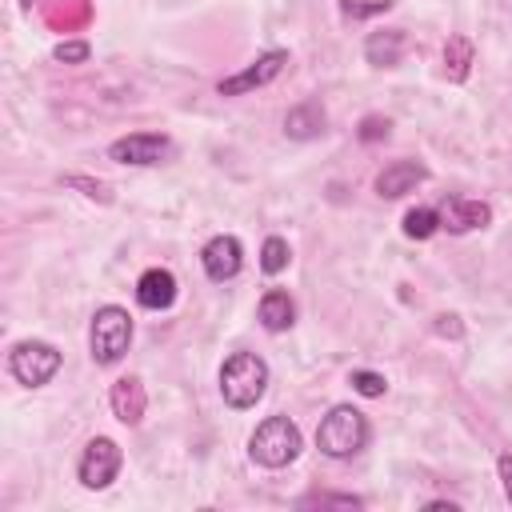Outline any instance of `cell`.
<instances>
[{
	"label": "cell",
	"instance_id": "cell-22",
	"mask_svg": "<svg viewBox=\"0 0 512 512\" xmlns=\"http://www.w3.org/2000/svg\"><path fill=\"white\" fill-rule=\"evenodd\" d=\"M360 508V496H324V492H312L300 500V508Z\"/></svg>",
	"mask_w": 512,
	"mask_h": 512
},
{
	"label": "cell",
	"instance_id": "cell-21",
	"mask_svg": "<svg viewBox=\"0 0 512 512\" xmlns=\"http://www.w3.org/2000/svg\"><path fill=\"white\" fill-rule=\"evenodd\" d=\"M52 56H56L60 64H84V60L92 56V48H88V40H64V44L52 48Z\"/></svg>",
	"mask_w": 512,
	"mask_h": 512
},
{
	"label": "cell",
	"instance_id": "cell-23",
	"mask_svg": "<svg viewBox=\"0 0 512 512\" xmlns=\"http://www.w3.org/2000/svg\"><path fill=\"white\" fill-rule=\"evenodd\" d=\"M388 128H392V124H388L384 116H364V120H360V132H356V136H360L364 144H372V140H384V136H388Z\"/></svg>",
	"mask_w": 512,
	"mask_h": 512
},
{
	"label": "cell",
	"instance_id": "cell-10",
	"mask_svg": "<svg viewBox=\"0 0 512 512\" xmlns=\"http://www.w3.org/2000/svg\"><path fill=\"white\" fill-rule=\"evenodd\" d=\"M440 212V228L448 232H472V228H484L492 220V208L484 200H468V196H444V204L436 208Z\"/></svg>",
	"mask_w": 512,
	"mask_h": 512
},
{
	"label": "cell",
	"instance_id": "cell-4",
	"mask_svg": "<svg viewBox=\"0 0 512 512\" xmlns=\"http://www.w3.org/2000/svg\"><path fill=\"white\" fill-rule=\"evenodd\" d=\"M128 344H132V316H128L120 304H104V308H96V316H92V332H88L92 360L108 368V364L124 360Z\"/></svg>",
	"mask_w": 512,
	"mask_h": 512
},
{
	"label": "cell",
	"instance_id": "cell-12",
	"mask_svg": "<svg viewBox=\"0 0 512 512\" xmlns=\"http://www.w3.org/2000/svg\"><path fill=\"white\" fill-rule=\"evenodd\" d=\"M176 300V276L168 268H148L140 280H136V304L148 308V312H164L172 308Z\"/></svg>",
	"mask_w": 512,
	"mask_h": 512
},
{
	"label": "cell",
	"instance_id": "cell-26",
	"mask_svg": "<svg viewBox=\"0 0 512 512\" xmlns=\"http://www.w3.org/2000/svg\"><path fill=\"white\" fill-rule=\"evenodd\" d=\"M496 468H500V480H504V496L512 500V452H500L496 456Z\"/></svg>",
	"mask_w": 512,
	"mask_h": 512
},
{
	"label": "cell",
	"instance_id": "cell-14",
	"mask_svg": "<svg viewBox=\"0 0 512 512\" xmlns=\"http://www.w3.org/2000/svg\"><path fill=\"white\" fill-rule=\"evenodd\" d=\"M144 408H148V396H144V384L136 376H124V380L112 384V412H116V420L140 424L144 420Z\"/></svg>",
	"mask_w": 512,
	"mask_h": 512
},
{
	"label": "cell",
	"instance_id": "cell-13",
	"mask_svg": "<svg viewBox=\"0 0 512 512\" xmlns=\"http://www.w3.org/2000/svg\"><path fill=\"white\" fill-rule=\"evenodd\" d=\"M404 48H408V36H404L400 28H380V32H368V40H364V60H368L372 68H396L400 56H404Z\"/></svg>",
	"mask_w": 512,
	"mask_h": 512
},
{
	"label": "cell",
	"instance_id": "cell-1",
	"mask_svg": "<svg viewBox=\"0 0 512 512\" xmlns=\"http://www.w3.org/2000/svg\"><path fill=\"white\" fill-rule=\"evenodd\" d=\"M368 436H372V428H368L364 412L352 404H336L316 428V448L332 460H348L368 444Z\"/></svg>",
	"mask_w": 512,
	"mask_h": 512
},
{
	"label": "cell",
	"instance_id": "cell-6",
	"mask_svg": "<svg viewBox=\"0 0 512 512\" xmlns=\"http://www.w3.org/2000/svg\"><path fill=\"white\" fill-rule=\"evenodd\" d=\"M120 460H124V456H120L116 440L96 436V440H88V448L80 452L76 476H80L84 488H108V484L116 480V472H120Z\"/></svg>",
	"mask_w": 512,
	"mask_h": 512
},
{
	"label": "cell",
	"instance_id": "cell-9",
	"mask_svg": "<svg viewBox=\"0 0 512 512\" xmlns=\"http://www.w3.org/2000/svg\"><path fill=\"white\" fill-rule=\"evenodd\" d=\"M200 264H204V276H208V280L224 284V280H232V276L244 268V248H240V240H236V236L220 232V236H212V240L204 244Z\"/></svg>",
	"mask_w": 512,
	"mask_h": 512
},
{
	"label": "cell",
	"instance_id": "cell-20",
	"mask_svg": "<svg viewBox=\"0 0 512 512\" xmlns=\"http://www.w3.org/2000/svg\"><path fill=\"white\" fill-rule=\"evenodd\" d=\"M348 384H352L360 396H384V388H388V380H384L380 372H368V368H352Z\"/></svg>",
	"mask_w": 512,
	"mask_h": 512
},
{
	"label": "cell",
	"instance_id": "cell-24",
	"mask_svg": "<svg viewBox=\"0 0 512 512\" xmlns=\"http://www.w3.org/2000/svg\"><path fill=\"white\" fill-rule=\"evenodd\" d=\"M392 8V0H372V4H356V0H344V16L360 20V16H372V12H384Z\"/></svg>",
	"mask_w": 512,
	"mask_h": 512
},
{
	"label": "cell",
	"instance_id": "cell-27",
	"mask_svg": "<svg viewBox=\"0 0 512 512\" xmlns=\"http://www.w3.org/2000/svg\"><path fill=\"white\" fill-rule=\"evenodd\" d=\"M436 332L440 336H460V316H436Z\"/></svg>",
	"mask_w": 512,
	"mask_h": 512
},
{
	"label": "cell",
	"instance_id": "cell-3",
	"mask_svg": "<svg viewBox=\"0 0 512 512\" xmlns=\"http://www.w3.org/2000/svg\"><path fill=\"white\" fill-rule=\"evenodd\" d=\"M304 440H300V428L288 420V416H268L256 424V432L248 436V456L260 464V468H284L300 456Z\"/></svg>",
	"mask_w": 512,
	"mask_h": 512
},
{
	"label": "cell",
	"instance_id": "cell-11",
	"mask_svg": "<svg viewBox=\"0 0 512 512\" xmlns=\"http://www.w3.org/2000/svg\"><path fill=\"white\" fill-rule=\"evenodd\" d=\"M424 180H428V168H424L420 160H392L388 168L376 172V192L388 196V200H396V196L412 192V188L424 184Z\"/></svg>",
	"mask_w": 512,
	"mask_h": 512
},
{
	"label": "cell",
	"instance_id": "cell-8",
	"mask_svg": "<svg viewBox=\"0 0 512 512\" xmlns=\"http://www.w3.org/2000/svg\"><path fill=\"white\" fill-rule=\"evenodd\" d=\"M168 152H172V140L168 136H160V132H132V136H124V140H116L108 148V160L148 168V164H160Z\"/></svg>",
	"mask_w": 512,
	"mask_h": 512
},
{
	"label": "cell",
	"instance_id": "cell-25",
	"mask_svg": "<svg viewBox=\"0 0 512 512\" xmlns=\"http://www.w3.org/2000/svg\"><path fill=\"white\" fill-rule=\"evenodd\" d=\"M64 184H72V188H84V196H96V200H108V188H104L100 180H84V176H68Z\"/></svg>",
	"mask_w": 512,
	"mask_h": 512
},
{
	"label": "cell",
	"instance_id": "cell-28",
	"mask_svg": "<svg viewBox=\"0 0 512 512\" xmlns=\"http://www.w3.org/2000/svg\"><path fill=\"white\" fill-rule=\"evenodd\" d=\"M24 8H32V0H24Z\"/></svg>",
	"mask_w": 512,
	"mask_h": 512
},
{
	"label": "cell",
	"instance_id": "cell-7",
	"mask_svg": "<svg viewBox=\"0 0 512 512\" xmlns=\"http://www.w3.org/2000/svg\"><path fill=\"white\" fill-rule=\"evenodd\" d=\"M284 64H288V52H284V48H272V52L256 56L244 72L224 76V80L216 84V92H220V96H244V92H252V88H264V84H272V80L284 72Z\"/></svg>",
	"mask_w": 512,
	"mask_h": 512
},
{
	"label": "cell",
	"instance_id": "cell-15",
	"mask_svg": "<svg viewBox=\"0 0 512 512\" xmlns=\"http://www.w3.org/2000/svg\"><path fill=\"white\" fill-rule=\"evenodd\" d=\"M256 316H260V324H264L268 332H288L292 320H296V304H292V296H288L284 288H268V292L260 296Z\"/></svg>",
	"mask_w": 512,
	"mask_h": 512
},
{
	"label": "cell",
	"instance_id": "cell-19",
	"mask_svg": "<svg viewBox=\"0 0 512 512\" xmlns=\"http://www.w3.org/2000/svg\"><path fill=\"white\" fill-rule=\"evenodd\" d=\"M288 260H292L288 240H284V236H268V240H264V248H260V268H264L268 276H276V272H284V268H288Z\"/></svg>",
	"mask_w": 512,
	"mask_h": 512
},
{
	"label": "cell",
	"instance_id": "cell-17",
	"mask_svg": "<svg viewBox=\"0 0 512 512\" xmlns=\"http://www.w3.org/2000/svg\"><path fill=\"white\" fill-rule=\"evenodd\" d=\"M468 64H472V40L468 36H448V44H444V72L460 84L468 76Z\"/></svg>",
	"mask_w": 512,
	"mask_h": 512
},
{
	"label": "cell",
	"instance_id": "cell-2",
	"mask_svg": "<svg viewBox=\"0 0 512 512\" xmlns=\"http://www.w3.org/2000/svg\"><path fill=\"white\" fill-rule=\"evenodd\" d=\"M268 388V364L256 352H232L220 368V396L232 408H252Z\"/></svg>",
	"mask_w": 512,
	"mask_h": 512
},
{
	"label": "cell",
	"instance_id": "cell-16",
	"mask_svg": "<svg viewBox=\"0 0 512 512\" xmlns=\"http://www.w3.org/2000/svg\"><path fill=\"white\" fill-rule=\"evenodd\" d=\"M324 108H320V100H304V104H296V108H288V116H284V132L292 136V140H312V136H320L324 132Z\"/></svg>",
	"mask_w": 512,
	"mask_h": 512
},
{
	"label": "cell",
	"instance_id": "cell-5",
	"mask_svg": "<svg viewBox=\"0 0 512 512\" xmlns=\"http://www.w3.org/2000/svg\"><path fill=\"white\" fill-rule=\"evenodd\" d=\"M8 372L24 384V388H40L60 372V352L44 340H20L8 352Z\"/></svg>",
	"mask_w": 512,
	"mask_h": 512
},
{
	"label": "cell",
	"instance_id": "cell-18",
	"mask_svg": "<svg viewBox=\"0 0 512 512\" xmlns=\"http://www.w3.org/2000/svg\"><path fill=\"white\" fill-rule=\"evenodd\" d=\"M440 228V212L436 208H408L404 212V236L408 240H428Z\"/></svg>",
	"mask_w": 512,
	"mask_h": 512
}]
</instances>
